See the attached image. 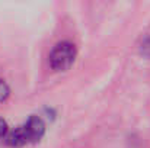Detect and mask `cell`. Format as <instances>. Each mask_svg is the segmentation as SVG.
I'll return each instance as SVG.
<instances>
[{"mask_svg":"<svg viewBox=\"0 0 150 148\" xmlns=\"http://www.w3.org/2000/svg\"><path fill=\"white\" fill-rule=\"evenodd\" d=\"M140 52L146 57H150V36L144 38L143 42L140 44Z\"/></svg>","mask_w":150,"mask_h":148,"instance_id":"5b68a950","label":"cell"},{"mask_svg":"<svg viewBox=\"0 0 150 148\" xmlns=\"http://www.w3.org/2000/svg\"><path fill=\"white\" fill-rule=\"evenodd\" d=\"M6 134H7V123L0 118V138L1 137H6Z\"/></svg>","mask_w":150,"mask_h":148,"instance_id":"8992f818","label":"cell"},{"mask_svg":"<svg viewBox=\"0 0 150 148\" xmlns=\"http://www.w3.org/2000/svg\"><path fill=\"white\" fill-rule=\"evenodd\" d=\"M77 55L76 45L70 41H61L54 45L50 52V65L54 71H66L69 70Z\"/></svg>","mask_w":150,"mask_h":148,"instance_id":"6da1fadb","label":"cell"},{"mask_svg":"<svg viewBox=\"0 0 150 148\" xmlns=\"http://www.w3.org/2000/svg\"><path fill=\"white\" fill-rule=\"evenodd\" d=\"M9 95H10V89H9V86L6 84V81L0 80V103L4 102L6 99L9 97Z\"/></svg>","mask_w":150,"mask_h":148,"instance_id":"277c9868","label":"cell"},{"mask_svg":"<svg viewBox=\"0 0 150 148\" xmlns=\"http://www.w3.org/2000/svg\"><path fill=\"white\" fill-rule=\"evenodd\" d=\"M4 142L9 145V147H13V148H19V147H23L26 142H29L28 140V135L25 132V128L23 125L22 126H18L15 128L13 131L7 132L6 137H4Z\"/></svg>","mask_w":150,"mask_h":148,"instance_id":"3957f363","label":"cell"},{"mask_svg":"<svg viewBox=\"0 0 150 148\" xmlns=\"http://www.w3.org/2000/svg\"><path fill=\"white\" fill-rule=\"evenodd\" d=\"M23 128H25V132L28 135L29 142H34V144L38 142L44 137V134H45V123H44V121L40 116H35V115L28 118V121L23 123Z\"/></svg>","mask_w":150,"mask_h":148,"instance_id":"7a4b0ae2","label":"cell"}]
</instances>
